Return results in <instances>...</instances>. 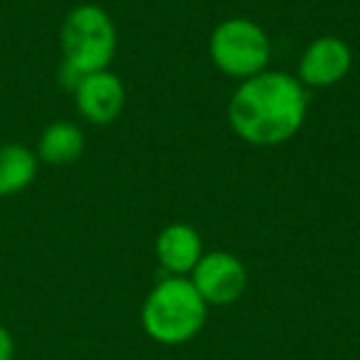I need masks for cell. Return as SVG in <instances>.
<instances>
[{"label": "cell", "instance_id": "52a82bcc", "mask_svg": "<svg viewBox=\"0 0 360 360\" xmlns=\"http://www.w3.org/2000/svg\"><path fill=\"white\" fill-rule=\"evenodd\" d=\"M77 109L86 121L96 126L111 124L121 116L126 106V86L114 72H91L82 79L75 91Z\"/></svg>", "mask_w": 360, "mask_h": 360}, {"label": "cell", "instance_id": "ba28073f", "mask_svg": "<svg viewBox=\"0 0 360 360\" xmlns=\"http://www.w3.org/2000/svg\"><path fill=\"white\" fill-rule=\"evenodd\" d=\"M202 255L205 252H202L200 232L186 222H173L155 237V259L173 276L191 274Z\"/></svg>", "mask_w": 360, "mask_h": 360}, {"label": "cell", "instance_id": "277c9868", "mask_svg": "<svg viewBox=\"0 0 360 360\" xmlns=\"http://www.w3.org/2000/svg\"><path fill=\"white\" fill-rule=\"evenodd\" d=\"M210 57L220 72L235 79H250L266 70L271 45L266 32L247 18H230L210 35Z\"/></svg>", "mask_w": 360, "mask_h": 360}, {"label": "cell", "instance_id": "7a4b0ae2", "mask_svg": "<svg viewBox=\"0 0 360 360\" xmlns=\"http://www.w3.org/2000/svg\"><path fill=\"white\" fill-rule=\"evenodd\" d=\"M205 299L186 276H168L158 281L141 309L143 330L160 345L188 343L205 328Z\"/></svg>", "mask_w": 360, "mask_h": 360}, {"label": "cell", "instance_id": "6da1fadb", "mask_svg": "<svg viewBox=\"0 0 360 360\" xmlns=\"http://www.w3.org/2000/svg\"><path fill=\"white\" fill-rule=\"evenodd\" d=\"M227 121L242 141L262 148L294 139L306 121V89L284 72H259L245 79L227 104Z\"/></svg>", "mask_w": 360, "mask_h": 360}, {"label": "cell", "instance_id": "9c48e42d", "mask_svg": "<svg viewBox=\"0 0 360 360\" xmlns=\"http://www.w3.org/2000/svg\"><path fill=\"white\" fill-rule=\"evenodd\" d=\"M84 153V134L72 121H55L37 141V158L47 165H72Z\"/></svg>", "mask_w": 360, "mask_h": 360}, {"label": "cell", "instance_id": "8fae6325", "mask_svg": "<svg viewBox=\"0 0 360 360\" xmlns=\"http://www.w3.org/2000/svg\"><path fill=\"white\" fill-rule=\"evenodd\" d=\"M57 77H60V84L65 86L67 91H72V94H75L77 86L82 84V79H84L86 75L82 70H77L75 65H70V62H62V67H60V72H57Z\"/></svg>", "mask_w": 360, "mask_h": 360}, {"label": "cell", "instance_id": "3957f363", "mask_svg": "<svg viewBox=\"0 0 360 360\" xmlns=\"http://www.w3.org/2000/svg\"><path fill=\"white\" fill-rule=\"evenodd\" d=\"M65 62L84 75L109 70L116 55V25L104 8L82 3L67 13L60 30Z\"/></svg>", "mask_w": 360, "mask_h": 360}, {"label": "cell", "instance_id": "8992f818", "mask_svg": "<svg viewBox=\"0 0 360 360\" xmlns=\"http://www.w3.org/2000/svg\"><path fill=\"white\" fill-rule=\"evenodd\" d=\"M353 67V52L348 42L335 35L316 37L304 50L299 60V77L296 79L304 86L314 89H328L345 79V75Z\"/></svg>", "mask_w": 360, "mask_h": 360}, {"label": "cell", "instance_id": "7c38bea8", "mask_svg": "<svg viewBox=\"0 0 360 360\" xmlns=\"http://www.w3.org/2000/svg\"><path fill=\"white\" fill-rule=\"evenodd\" d=\"M15 358V340H13V333L0 326V360H13Z\"/></svg>", "mask_w": 360, "mask_h": 360}, {"label": "cell", "instance_id": "30bf717a", "mask_svg": "<svg viewBox=\"0 0 360 360\" xmlns=\"http://www.w3.org/2000/svg\"><path fill=\"white\" fill-rule=\"evenodd\" d=\"M37 153L22 143L0 146V198L22 193L37 175Z\"/></svg>", "mask_w": 360, "mask_h": 360}, {"label": "cell", "instance_id": "5b68a950", "mask_svg": "<svg viewBox=\"0 0 360 360\" xmlns=\"http://www.w3.org/2000/svg\"><path fill=\"white\" fill-rule=\"evenodd\" d=\"M191 274L193 286L207 306H230L247 291V269L240 257L230 252H205Z\"/></svg>", "mask_w": 360, "mask_h": 360}]
</instances>
